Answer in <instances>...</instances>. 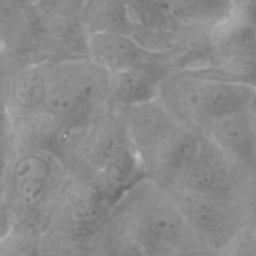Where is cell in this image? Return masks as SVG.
<instances>
[{
    "instance_id": "1",
    "label": "cell",
    "mask_w": 256,
    "mask_h": 256,
    "mask_svg": "<svg viewBox=\"0 0 256 256\" xmlns=\"http://www.w3.org/2000/svg\"><path fill=\"white\" fill-rule=\"evenodd\" d=\"M255 92L218 69H186L162 78L159 99L182 124L205 134L216 120L250 110Z\"/></svg>"
},
{
    "instance_id": "2",
    "label": "cell",
    "mask_w": 256,
    "mask_h": 256,
    "mask_svg": "<svg viewBox=\"0 0 256 256\" xmlns=\"http://www.w3.org/2000/svg\"><path fill=\"white\" fill-rule=\"evenodd\" d=\"M112 76L90 60L50 64V85L42 114L60 129L89 125L109 102Z\"/></svg>"
},
{
    "instance_id": "3",
    "label": "cell",
    "mask_w": 256,
    "mask_h": 256,
    "mask_svg": "<svg viewBox=\"0 0 256 256\" xmlns=\"http://www.w3.org/2000/svg\"><path fill=\"white\" fill-rule=\"evenodd\" d=\"M169 192L190 232L212 250L220 252L232 246L239 232L246 226L239 200L206 196L182 190Z\"/></svg>"
},
{
    "instance_id": "4",
    "label": "cell",
    "mask_w": 256,
    "mask_h": 256,
    "mask_svg": "<svg viewBox=\"0 0 256 256\" xmlns=\"http://www.w3.org/2000/svg\"><path fill=\"white\" fill-rule=\"evenodd\" d=\"M139 244L149 252H174L189 230L169 192L138 200L130 220Z\"/></svg>"
},
{
    "instance_id": "5",
    "label": "cell",
    "mask_w": 256,
    "mask_h": 256,
    "mask_svg": "<svg viewBox=\"0 0 256 256\" xmlns=\"http://www.w3.org/2000/svg\"><path fill=\"white\" fill-rule=\"evenodd\" d=\"M120 118L130 144L146 175H149L162 150L184 125L159 98L120 109Z\"/></svg>"
},
{
    "instance_id": "6",
    "label": "cell",
    "mask_w": 256,
    "mask_h": 256,
    "mask_svg": "<svg viewBox=\"0 0 256 256\" xmlns=\"http://www.w3.org/2000/svg\"><path fill=\"white\" fill-rule=\"evenodd\" d=\"M246 182L236 165L208 135L202 134L196 155L185 170L178 190L239 200Z\"/></svg>"
},
{
    "instance_id": "7",
    "label": "cell",
    "mask_w": 256,
    "mask_h": 256,
    "mask_svg": "<svg viewBox=\"0 0 256 256\" xmlns=\"http://www.w3.org/2000/svg\"><path fill=\"white\" fill-rule=\"evenodd\" d=\"M214 52L219 72L228 79L256 88V28L234 18L215 30Z\"/></svg>"
},
{
    "instance_id": "8",
    "label": "cell",
    "mask_w": 256,
    "mask_h": 256,
    "mask_svg": "<svg viewBox=\"0 0 256 256\" xmlns=\"http://www.w3.org/2000/svg\"><path fill=\"white\" fill-rule=\"evenodd\" d=\"M55 175L52 154L44 149L22 152L12 162L9 189L12 200L24 209L38 206L48 196Z\"/></svg>"
},
{
    "instance_id": "9",
    "label": "cell",
    "mask_w": 256,
    "mask_h": 256,
    "mask_svg": "<svg viewBox=\"0 0 256 256\" xmlns=\"http://www.w3.org/2000/svg\"><path fill=\"white\" fill-rule=\"evenodd\" d=\"M205 135L236 165L248 180L256 179V128L249 110L216 120Z\"/></svg>"
},
{
    "instance_id": "10",
    "label": "cell",
    "mask_w": 256,
    "mask_h": 256,
    "mask_svg": "<svg viewBox=\"0 0 256 256\" xmlns=\"http://www.w3.org/2000/svg\"><path fill=\"white\" fill-rule=\"evenodd\" d=\"M89 60L114 76L138 69L154 62L152 52L145 49L129 35L115 30H99L90 35Z\"/></svg>"
},
{
    "instance_id": "11",
    "label": "cell",
    "mask_w": 256,
    "mask_h": 256,
    "mask_svg": "<svg viewBox=\"0 0 256 256\" xmlns=\"http://www.w3.org/2000/svg\"><path fill=\"white\" fill-rule=\"evenodd\" d=\"M202 132L182 125L172 142L162 150L149 175L166 192L178 190L185 170L196 155Z\"/></svg>"
},
{
    "instance_id": "12",
    "label": "cell",
    "mask_w": 256,
    "mask_h": 256,
    "mask_svg": "<svg viewBox=\"0 0 256 256\" xmlns=\"http://www.w3.org/2000/svg\"><path fill=\"white\" fill-rule=\"evenodd\" d=\"M49 85V62L24 68L10 79L6 92L8 106L19 118L42 114Z\"/></svg>"
},
{
    "instance_id": "13",
    "label": "cell",
    "mask_w": 256,
    "mask_h": 256,
    "mask_svg": "<svg viewBox=\"0 0 256 256\" xmlns=\"http://www.w3.org/2000/svg\"><path fill=\"white\" fill-rule=\"evenodd\" d=\"M146 66L112 76L110 104L124 109L159 98L160 82L164 76H155L154 72H150Z\"/></svg>"
},
{
    "instance_id": "14",
    "label": "cell",
    "mask_w": 256,
    "mask_h": 256,
    "mask_svg": "<svg viewBox=\"0 0 256 256\" xmlns=\"http://www.w3.org/2000/svg\"><path fill=\"white\" fill-rule=\"evenodd\" d=\"M172 14L184 24L219 29L236 18L232 0H168Z\"/></svg>"
},
{
    "instance_id": "15",
    "label": "cell",
    "mask_w": 256,
    "mask_h": 256,
    "mask_svg": "<svg viewBox=\"0 0 256 256\" xmlns=\"http://www.w3.org/2000/svg\"><path fill=\"white\" fill-rule=\"evenodd\" d=\"M248 226L256 232V179L248 180L239 198Z\"/></svg>"
},
{
    "instance_id": "16",
    "label": "cell",
    "mask_w": 256,
    "mask_h": 256,
    "mask_svg": "<svg viewBox=\"0 0 256 256\" xmlns=\"http://www.w3.org/2000/svg\"><path fill=\"white\" fill-rule=\"evenodd\" d=\"M230 248L232 256H256V232L246 225Z\"/></svg>"
},
{
    "instance_id": "17",
    "label": "cell",
    "mask_w": 256,
    "mask_h": 256,
    "mask_svg": "<svg viewBox=\"0 0 256 256\" xmlns=\"http://www.w3.org/2000/svg\"><path fill=\"white\" fill-rule=\"evenodd\" d=\"M250 112L252 114V116L256 118V92H255V95L254 98H252V105H250Z\"/></svg>"
},
{
    "instance_id": "18",
    "label": "cell",
    "mask_w": 256,
    "mask_h": 256,
    "mask_svg": "<svg viewBox=\"0 0 256 256\" xmlns=\"http://www.w3.org/2000/svg\"><path fill=\"white\" fill-rule=\"evenodd\" d=\"M174 256H200V255H198L196 252H178V254H175Z\"/></svg>"
},
{
    "instance_id": "19",
    "label": "cell",
    "mask_w": 256,
    "mask_h": 256,
    "mask_svg": "<svg viewBox=\"0 0 256 256\" xmlns=\"http://www.w3.org/2000/svg\"><path fill=\"white\" fill-rule=\"evenodd\" d=\"M25 256H40V254H39V252H38L36 249H32V252H28V254L25 255Z\"/></svg>"
},
{
    "instance_id": "20",
    "label": "cell",
    "mask_w": 256,
    "mask_h": 256,
    "mask_svg": "<svg viewBox=\"0 0 256 256\" xmlns=\"http://www.w3.org/2000/svg\"><path fill=\"white\" fill-rule=\"evenodd\" d=\"M250 22H252V24H254V26L256 28V9H255L254 14H252V20H250Z\"/></svg>"
},
{
    "instance_id": "21",
    "label": "cell",
    "mask_w": 256,
    "mask_h": 256,
    "mask_svg": "<svg viewBox=\"0 0 256 256\" xmlns=\"http://www.w3.org/2000/svg\"><path fill=\"white\" fill-rule=\"evenodd\" d=\"M254 122H255V128H256V118L254 116Z\"/></svg>"
}]
</instances>
